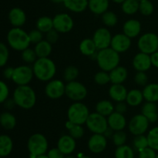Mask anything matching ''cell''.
Segmentation results:
<instances>
[{"label": "cell", "mask_w": 158, "mask_h": 158, "mask_svg": "<svg viewBox=\"0 0 158 158\" xmlns=\"http://www.w3.org/2000/svg\"><path fill=\"white\" fill-rule=\"evenodd\" d=\"M32 69L34 76L43 82H49L53 78L56 73L55 63L49 57L37 59L33 63Z\"/></svg>", "instance_id": "cell-1"}, {"label": "cell", "mask_w": 158, "mask_h": 158, "mask_svg": "<svg viewBox=\"0 0 158 158\" xmlns=\"http://www.w3.org/2000/svg\"><path fill=\"white\" fill-rule=\"evenodd\" d=\"M13 100L15 105L25 110L33 107L36 103V94L28 85L18 86L13 92Z\"/></svg>", "instance_id": "cell-2"}, {"label": "cell", "mask_w": 158, "mask_h": 158, "mask_svg": "<svg viewBox=\"0 0 158 158\" xmlns=\"http://www.w3.org/2000/svg\"><path fill=\"white\" fill-rule=\"evenodd\" d=\"M97 64L101 70L110 72L113 69L119 66L120 57L119 52L111 47L99 50L96 55Z\"/></svg>", "instance_id": "cell-3"}, {"label": "cell", "mask_w": 158, "mask_h": 158, "mask_svg": "<svg viewBox=\"0 0 158 158\" xmlns=\"http://www.w3.org/2000/svg\"><path fill=\"white\" fill-rule=\"evenodd\" d=\"M7 42L12 49L16 51H23L29 48L30 39L29 33L21 29V27H13L8 32Z\"/></svg>", "instance_id": "cell-4"}, {"label": "cell", "mask_w": 158, "mask_h": 158, "mask_svg": "<svg viewBox=\"0 0 158 158\" xmlns=\"http://www.w3.org/2000/svg\"><path fill=\"white\" fill-rule=\"evenodd\" d=\"M48 140L42 134H34L29 138L27 148L29 152V157L35 158L46 153L48 150Z\"/></svg>", "instance_id": "cell-5"}, {"label": "cell", "mask_w": 158, "mask_h": 158, "mask_svg": "<svg viewBox=\"0 0 158 158\" xmlns=\"http://www.w3.org/2000/svg\"><path fill=\"white\" fill-rule=\"evenodd\" d=\"M89 115L87 106L80 102H75L70 105L67 110L68 120L74 124L83 125L86 123Z\"/></svg>", "instance_id": "cell-6"}, {"label": "cell", "mask_w": 158, "mask_h": 158, "mask_svg": "<svg viewBox=\"0 0 158 158\" xmlns=\"http://www.w3.org/2000/svg\"><path fill=\"white\" fill-rule=\"evenodd\" d=\"M86 125L88 129L94 134H104L109 126L106 117L98 114L97 112L89 114Z\"/></svg>", "instance_id": "cell-7"}, {"label": "cell", "mask_w": 158, "mask_h": 158, "mask_svg": "<svg viewBox=\"0 0 158 158\" xmlns=\"http://www.w3.org/2000/svg\"><path fill=\"white\" fill-rule=\"evenodd\" d=\"M137 46L140 52L147 54L154 53L158 50V35L153 32H148L139 38Z\"/></svg>", "instance_id": "cell-8"}, {"label": "cell", "mask_w": 158, "mask_h": 158, "mask_svg": "<svg viewBox=\"0 0 158 158\" xmlns=\"http://www.w3.org/2000/svg\"><path fill=\"white\" fill-rule=\"evenodd\" d=\"M65 94L70 100L75 102H80L86 97L87 89L83 83L74 80L68 82L66 85Z\"/></svg>", "instance_id": "cell-9"}, {"label": "cell", "mask_w": 158, "mask_h": 158, "mask_svg": "<svg viewBox=\"0 0 158 158\" xmlns=\"http://www.w3.org/2000/svg\"><path fill=\"white\" fill-rule=\"evenodd\" d=\"M33 69L27 65L19 66L14 69L12 80L17 86L28 85L33 77Z\"/></svg>", "instance_id": "cell-10"}, {"label": "cell", "mask_w": 158, "mask_h": 158, "mask_svg": "<svg viewBox=\"0 0 158 158\" xmlns=\"http://www.w3.org/2000/svg\"><path fill=\"white\" fill-rule=\"evenodd\" d=\"M150 122L143 114H137L129 122V131L134 136L144 134L149 127Z\"/></svg>", "instance_id": "cell-11"}, {"label": "cell", "mask_w": 158, "mask_h": 158, "mask_svg": "<svg viewBox=\"0 0 158 158\" xmlns=\"http://www.w3.org/2000/svg\"><path fill=\"white\" fill-rule=\"evenodd\" d=\"M53 29L58 32L66 33L71 31L73 28V19L69 15L66 13H60L55 15L53 19Z\"/></svg>", "instance_id": "cell-12"}, {"label": "cell", "mask_w": 158, "mask_h": 158, "mask_svg": "<svg viewBox=\"0 0 158 158\" xmlns=\"http://www.w3.org/2000/svg\"><path fill=\"white\" fill-rule=\"evenodd\" d=\"M112 37L111 32L106 28H100L97 29L93 36V40L97 46V50L110 47Z\"/></svg>", "instance_id": "cell-13"}, {"label": "cell", "mask_w": 158, "mask_h": 158, "mask_svg": "<svg viewBox=\"0 0 158 158\" xmlns=\"http://www.w3.org/2000/svg\"><path fill=\"white\" fill-rule=\"evenodd\" d=\"M66 85L60 80H51L45 87V94L52 100L60 99L65 94Z\"/></svg>", "instance_id": "cell-14"}, {"label": "cell", "mask_w": 158, "mask_h": 158, "mask_svg": "<svg viewBox=\"0 0 158 158\" xmlns=\"http://www.w3.org/2000/svg\"><path fill=\"white\" fill-rule=\"evenodd\" d=\"M131 46V39L124 33H118L112 37L110 47L116 52L121 53L127 51Z\"/></svg>", "instance_id": "cell-15"}, {"label": "cell", "mask_w": 158, "mask_h": 158, "mask_svg": "<svg viewBox=\"0 0 158 158\" xmlns=\"http://www.w3.org/2000/svg\"><path fill=\"white\" fill-rule=\"evenodd\" d=\"M103 134H94L88 140V148L94 154H100L104 151L107 145V140Z\"/></svg>", "instance_id": "cell-16"}, {"label": "cell", "mask_w": 158, "mask_h": 158, "mask_svg": "<svg viewBox=\"0 0 158 158\" xmlns=\"http://www.w3.org/2000/svg\"><path fill=\"white\" fill-rule=\"evenodd\" d=\"M152 66L151 60V55L144 53V52H139L134 56L133 60V66L137 71H143L146 72Z\"/></svg>", "instance_id": "cell-17"}, {"label": "cell", "mask_w": 158, "mask_h": 158, "mask_svg": "<svg viewBox=\"0 0 158 158\" xmlns=\"http://www.w3.org/2000/svg\"><path fill=\"white\" fill-rule=\"evenodd\" d=\"M77 143L73 137L70 135H63L59 139L57 148L65 155H69L76 149Z\"/></svg>", "instance_id": "cell-18"}, {"label": "cell", "mask_w": 158, "mask_h": 158, "mask_svg": "<svg viewBox=\"0 0 158 158\" xmlns=\"http://www.w3.org/2000/svg\"><path fill=\"white\" fill-rule=\"evenodd\" d=\"M107 123L109 127L114 131H123L127 126V120L123 114L116 111L108 116Z\"/></svg>", "instance_id": "cell-19"}, {"label": "cell", "mask_w": 158, "mask_h": 158, "mask_svg": "<svg viewBox=\"0 0 158 158\" xmlns=\"http://www.w3.org/2000/svg\"><path fill=\"white\" fill-rule=\"evenodd\" d=\"M8 18L13 27H22L26 21V13L23 9L18 7L13 8L9 11Z\"/></svg>", "instance_id": "cell-20"}, {"label": "cell", "mask_w": 158, "mask_h": 158, "mask_svg": "<svg viewBox=\"0 0 158 158\" xmlns=\"http://www.w3.org/2000/svg\"><path fill=\"white\" fill-rule=\"evenodd\" d=\"M123 32L129 38H135L141 32V23L137 19H129L123 24Z\"/></svg>", "instance_id": "cell-21"}, {"label": "cell", "mask_w": 158, "mask_h": 158, "mask_svg": "<svg viewBox=\"0 0 158 158\" xmlns=\"http://www.w3.org/2000/svg\"><path fill=\"white\" fill-rule=\"evenodd\" d=\"M141 114L149 120L150 123H155L158 120V106L156 103L147 101L142 106Z\"/></svg>", "instance_id": "cell-22"}, {"label": "cell", "mask_w": 158, "mask_h": 158, "mask_svg": "<svg viewBox=\"0 0 158 158\" xmlns=\"http://www.w3.org/2000/svg\"><path fill=\"white\" fill-rule=\"evenodd\" d=\"M127 93V89L123 84H112L109 89L110 97L117 103L125 101Z\"/></svg>", "instance_id": "cell-23"}, {"label": "cell", "mask_w": 158, "mask_h": 158, "mask_svg": "<svg viewBox=\"0 0 158 158\" xmlns=\"http://www.w3.org/2000/svg\"><path fill=\"white\" fill-rule=\"evenodd\" d=\"M109 73L112 84H122L128 76L127 69L121 66H117L109 72Z\"/></svg>", "instance_id": "cell-24"}, {"label": "cell", "mask_w": 158, "mask_h": 158, "mask_svg": "<svg viewBox=\"0 0 158 158\" xmlns=\"http://www.w3.org/2000/svg\"><path fill=\"white\" fill-rule=\"evenodd\" d=\"M109 0H88V7L93 13L102 15L109 8Z\"/></svg>", "instance_id": "cell-25"}, {"label": "cell", "mask_w": 158, "mask_h": 158, "mask_svg": "<svg viewBox=\"0 0 158 158\" xmlns=\"http://www.w3.org/2000/svg\"><path fill=\"white\" fill-rule=\"evenodd\" d=\"M143 99L148 102H158V83H149L142 90Z\"/></svg>", "instance_id": "cell-26"}, {"label": "cell", "mask_w": 158, "mask_h": 158, "mask_svg": "<svg viewBox=\"0 0 158 158\" xmlns=\"http://www.w3.org/2000/svg\"><path fill=\"white\" fill-rule=\"evenodd\" d=\"M65 7L73 12H82L88 7V0H64Z\"/></svg>", "instance_id": "cell-27"}, {"label": "cell", "mask_w": 158, "mask_h": 158, "mask_svg": "<svg viewBox=\"0 0 158 158\" xmlns=\"http://www.w3.org/2000/svg\"><path fill=\"white\" fill-rule=\"evenodd\" d=\"M13 148V142L9 136L0 135V157H5L11 154Z\"/></svg>", "instance_id": "cell-28"}, {"label": "cell", "mask_w": 158, "mask_h": 158, "mask_svg": "<svg viewBox=\"0 0 158 158\" xmlns=\"http://www.w3.org/2000/svg\"><path fill=\"white\" fill-rule=\"evenodd\" d=\"M143 100L144 99H143V92L140 90V89H131V90H130L127 93L125 101H126V103L129 106H137L140 104H141Z\"/></svg>", "instance_id": "cell-29"}, {"label": "cell", "mask_w": 158, "mask_h": 158, "mask_svg": "<svg viewBox=\"0 0 158 158\" xmlns=\"http://www.w3.org/2000/svg\"><path fill=\"white\" fill-rule=\"evenodd\" d=\"M52 44L47 40H42L41 42L35 44L34 50L36 53L38 58H45L48 57L52 52Z\"/></svg>", "instance_id": "cell-30"}, {"label": "cell", "mask_w": 158, "mask_h": 158, "mask_svg": "<svg viewBox=\"0 0 158 158\" xmlns=\"http://www.w3.org/2000/svg\"><path fill=\"white\" fill-rule=\"evenodd\" d=\"M0 125L5 130L10 131L16 126V118L10 112H4L0 114Z\"/></svg>", "instance_id": "cell-31"}, {"label": "cell", "mask_w": 158, "mask_h": 158, "mask_svg": "<svg viewBox=\"0 0 158 158\" xmlns=\"http://www.w3.org/2000/svg\"><path fill=\"white\" fill-rule=\"evenodd\" d=\"M80 50L83 55L91 56L94 54H97L96 52L97 49L93 39H85L80 43Z\"/></svg>", "instance_id": "cell-32"}, {"label": "cell", "mask_w": 158, "mask_h": 158, "mask_svg": "<svg viewBox=\"0 0 158 158\" xmlns=\"http://www.w3.org/2000/svg\"><path fill=\"white\" fill-rule=\"evenodd\" d=\"M96 112L104 117H108L114 112V106L110 100H100L96 105Z\"/></svg>", "instance_id": "cell-33"}, {"label": "cell", "mask_w": 158, "mask_h": 158, "mask_svg": "<svg viewBox=\"0 0 158 158\" xmlns=\"http://www.w3.org/2000/svg\"><path fill=\"white\" fill-rule=\"evenodd\" d=\"M36 29L41 31L43 33H46L53 29L52 19L48 16H42L36 21Z\"/></svg>", "instance_id": "cell-34"}, {"label": "cell", "mask_w": 158, "mask_h": 158, "mask_svg": "<svg viewBox=\"0 0 158 158\" xmlns=\"http://www.w3.org/2000/svg\"><path fill=\"white\" fill-rule=\"evenodd\" d=\"M140 2L138 0H125L122 3V10L127 15H134L139 11Z\"/></svg>", "instance_id": "cell-35"}, {"label": "cell", "mask_w": 158, "mask_h": 158, "mask_svg": "<svg viewBox=\"0 0 158 158\" xmlns=\"http://www.w3.org/2000/svg\"><path fill=\"white\" fill-rule=\"evenodd\" d=\"M66 127L68 129L69 133V135L74 139H80L84 135V129L80 124H74L68 120L66 123Z\"/></svg>", "instance_id": "cell-36"}, {"label": "cell", "mask_w": 158, "mask_h": 158, "mask_svg": "<svg viewBox=\"0 0 158 158\" xmlns=\"http://www.w3.org/2000/svg\"><path fill=\"white\" fill-rule=\"evenodd\" d=\"M115 158H134V151L127 145L117 147L115 151Z\"/></svg>", "instance_id": "cell-37"}, {"label": "cell", "mask_w": 158, "mask_h": 158, "mask_svg": "<svg viewBox=\"0 0 158 158\" xmlns=\"http://www.w3.org/2000/svg\"><path fill=\"white\" fill-rule=\"evenodd\" d=\"M148 146L154 151H158V127H155L148 132Z\"/></svg>", "instance_id": "cell-38"}, {"label": "cell", "mask_w": 158, "mask_h": 158, "mask_svg": "<svg viewBox=\"0 0 158 158\" xmlns=\"http://www.w3.org/2000/svg\"><path fill=\"white\" fill-rule=\"evenodd\" d=\"M102 21L106 26L113 27L117 25L118 19H117V15L114 12L106 11L104 13L102 14Z\"/></svg>", "instance_id": "cell-39"}, {"label": "cell", "mask_w": 158, "mask_h": 158, "mask_svg": "<svg viewBox=\"0 0 158 158\" xmlns=\"http://www.w3.org/2000/svg\"><path fill=\"white\" fill-rule=\"evenodd\" d=\"M79 69L74 66H69L65 69L63 73V78L66 82L74 81L79 76Z\"/></svg>", "instance_id": "cell-40"}, {"label": "cell", "mask_w": 158, "mask_h": 158, "mask_svg": "<svg viewBox=\"0 0 158 158\" xmlns=\"http://www.w3.org/2000/svg\"><path fill=\"white\" fill-rule=\"evenodd\" d=\"M133 145H134V148L138 152H140V151L149 147L148 146V137L143 134L135 136V138L134 139V141H133Z\"/></svg>", "instance_id": "cell-41"}, {"label": "cell", "mask_w": 158, "mask_h": 158, "mask_svg": "<svg viewBox=\"0 0 158 158\" xmlns=\"http://www.w3.org/2000/svg\"><path fill=\"white\" fill-rule=\"evenodd\" d=\"M154 7L153 3L150 0H142L140 2L139 5V11L143 15H151L154 12Z\"/></svg>", "instance_id": "cell-42"}, {"label": "cell", "mask_w": 158, "mask_h": 158, "mask_svg": "<svg viewBox=\"0 0 158 158\" xmlns=\"http://www.w3.org/2000/svg\"><path fill=\"white\" fill-rule=\"evenodd\" d=\"M94 81L97 84L103 86V85H106L110 82V77L109 72L106 71L101 70L100 72L97 73L94 77Z\"/></svg>", "instance_id": "cell-43"}, {"label": "cell", "mask_w": 158, "mask_h": 158, "mask_svg": "<svg viewBox=\"0 0 158 158\" xmlns=\"http://www.w3.org/2000/svg\"><path fill=\"white\" fill-rule=\"evenodd\" d=\"M21 56L23 61L27 63H34L35 62V60L38 59L35 50L32 49H30V48H27V49L22 51Z\"/></svg>", "instance_id": "cell-44"}, {"label": "cell", "mask_w": 158, "mask_h": 158, "mask_svg": "<svg viewBox=\"0 0 158 158\" xmlns=\"http://www.w3.org/2000/svg\"><path fill=\"white\" fill-rule=\"evenodd\" d=\"M112 140L114 145L117 147L124 145L127 141V134L123 131H114L112 136Z\"/></svg>", "instance_id": "cell-45"}, {"label": "cell", "mask_w": 158, "mask_h": 158, "mask_svg": "<svg viewBox=\"0 0 158 158\" xmlns=\"http://www.w3.org/2000/svg\"><path fill=\"white\" fill-rule=\"evenodd\" d=\"M9 57V51L5 43L0 42V67L6 65Z\"/></svg>", "instance_id": "cell-46"}, {"label": "cell", "mask_w": 158, "mask_h": 158, "mask_svg": "<svg viewBox=\"0 0 158 158\" xmlns=\"http://www.w3.org/2000/svg\"><path fill=\"white\" fill-rule=\"evenodd\" d=\"M134 81L138 86H145L148 83V77L143 71H137L134 76Z\"/></svg>", "instance_id": "cell-47"}, {"label": "cell", "mask_w": 158, "mask_h": 158, "mask_svg": "<svg viewBox=\"0 0 158 158\" xmlns=\"http://www.w3.org/2000/svg\"><path fill=\"white\" fill-rule=\"evenodd\" d=\"M9 95V89L5 82L0 80V103H5L8 100Z\"/></svg>", "instance_id": "cell-48"}, {"label": "cell", "mask_w": 158, "mask_h": 158, "mask_svg": "<svg viewBox=\"0 0 158 158\" xmlns=\"http://www.w3.org/2000/svg\"><path fill=\"white\" fill-rule=\"evenodd\" d=\"M29 36L30 39L31 43H34V44H37L38 43L41 42L43 38V32L39 30L38 29H32V31L29 32Z\"/></svg>", "instance_id": "cell-49"}, {"label": "cell", "mask_w": 158, "mask_h": 158, "mask_svg": "<svg viewBox=\"0 0 158 158\" xmlns=\"http://www.w3.org/2000/svg\"><path fill=\"white\" fill-rule=\"evenodd\" d=\"M154 149L148 147L139 152L138 158H156L157 154Z\"/></svg>", "instance_id": "cell-50"}, {"label": "cell", "mask_w": 158, "mask_h": 158, "mask_svg": "<svg viewBox=\"0 0 158 158\" xmlns=\"http://www.w3.org/2000/svg\"><path fill=\"white\" fill-rule=\"evenodd\" d=\"M46 40L51 44H54L56 43L59 40V32L56 29H52V30L46 32Z\"/></svg>", "instance_id": "cell-51"}, {"label": "cell", "mask_w": 158, "mask_h": 158, "mask_svg": "<svg viewBox=\"0 0 158 158\" xmlns=\"http://www.w3.org/2000/svg\"><path fill=\"white\" fill-rule=\"evenodd\" d=\"M47 156L49 157V158H64L65 154H63L58 149V148H56L49 150L47 154Z\"/></svg>", "instance_id": "cell-52"}, {"label": "cell", "mask_w": 158, "mask_h": 158, "mask_svg": "<svg viewBox=\"0 0 158 158\" xmlns=\"http://www.w3.org/2000/svg\"><path fill=\"white\" fill-rule=\"evenodd\" d=\"M114 110L116 112H118L120 114H123L127 110V103H125L124 101L117 102L116 106H114Z\"/></svg>", "instance_id": "cell-53"}, {"label": "cell", "mask_w": 158, "mask_h": 158, "mask_svg": "<svg viewBox=\"0 0 158 158\" xmlns=\"http://www.w3.org/2000/svg\"><path fill=\"white\" fill-rule=\"evenodd\" d=\"M14 69L15 68L12 67H6L3 71V77L6 79V80H12V76H13Z\"/></svg>", "instance_id": "cell-54"}, {"label": "cell", "mask_w": 158, "mask_h": 158, "mask_svg": "<svg viewBox=\"0 0 158 158\" xmlns=\"http://www.w3.org/2000/svg\"><path fill=\"white\" fill-rule=\"evenodd\" d=\"M151 60L152 66H154L156 68H158V50L154 52V53L151 54Z\"/></svg>", "instance_id": "cell-55"}, {"label": "cell", "mask_w": 158, "mask_h": 158, "mask_svg": "<svg viewBox=\"0 0 158 158\" xmlns=\"http://www.w3.org/2000/svg\"><path fill=\"white\" fill-rule=\"evenodd\" d=\"M114 133V131H113L110 127H108L107 129H106V131L104 132L103 135H104L106 138H109V137H112Z\"/></svg>", "instance_id": "cell-56"}, {"label": "cell", "mask_w": 158, "mask_h": 158, "mask_svg": "<svg viewBox=\"0 0 158 158\" xmlns=\"http://www.w3.org/2000/svg\"><path fill=\"white\" fill-rule=\"evenodd\" d=\"M50 1L54 3H56V4H59V3H62V2L63 3L64 0H50Z\"/></svg>", "instance_id": "cell-57"}, {"label": "cell", "mask_w": 158, "mask_h": 158, "mask_svg": "<svg viewBox=\"0 0 158 158\" xmlns=\"http://www.w3.org/2000/svg\"><path fill=\"white\" fill-rule=\"evenodd\" d=\"M112 1L114 2H116V3H118V4H122V3H123L125 0H112Z\"/></svg>", "instance_id": "cell-58"}, {"label": "cell", "mask_w": 158, "mask_h": 158, "mask_svg": "<svg viewBox=\"0 0 158 158\" xmlns=\"http://www.w3.org/2000/svg\"><path fill=\"white\" fill-rule=\"evenodd\" d=\"M35 158H49V157L47 155H46V154H43V155H40Z\"/></svg>", "instance_id": "cell-59"}, {"label": "cell", "mask_w": 158, "mask_h": 158, "mask_svg": "<svg viewBox=\"0 0 158 158\" xmlns=\"http://www.w3.org/2000/svg\"><path fill=\"white\" fill-rule=\"evenodd\" d=\"M79 158H93V157H88V156H81V157H80Z\"/></svg>", "instance_id": "cell-60"}, {"label": "cell", "mask_w": 158, "mask_h": 158, "mask_svg": "<svg viewBox=\"0 0 158 158\" xmlns=\"http://www.w3.org/2000/svg\"><path fill=\"white\" fill-rule=\"evenodd\" d=\"M64 158H75L73 157V156H69V155H67L66 157H64Z\"/></svg>", "instance_id": "cell-61"}, {"label": "cell", "mask_w": 158, "mask_h": 158, "mask_svg": "<svg viewBox=\"0 0 158 158\" xmlns=\"http://www.w3.org/2000/svg\"><path fill=\"white\" fill-rule=\"evenodd\" d=\"M156 158H158V154H157V156H156Z\"/></svg>", "instance_id": "cell-62"}, {"label": "cell", "mask_w": 158, "mask_h": 158, "mask_svg": "<svg viewBox=\"0 0 158 158\" xmlns=\"http://www.w3.org/2000/svg\"><path fill=\"white\" fill-rule=\"evenodd\" d=\"M138 1H139V2H140V1H142V0H138Z\"/></svg>", "instance_id": "cell-63"}, {"label": "cell", "mask_w": 158, "mask_h": 158, "mask_svg": "<svg viewBox=\"0 0 158 158\" xmlns=\"http://www.w3.org/2000/svg\"><path fill=\"white\" fill-rule=\"evenodd\" d=\"M0 158H2V157H0Z\"/></svg>", "instance_id": "cell-64"}]
</instances>
